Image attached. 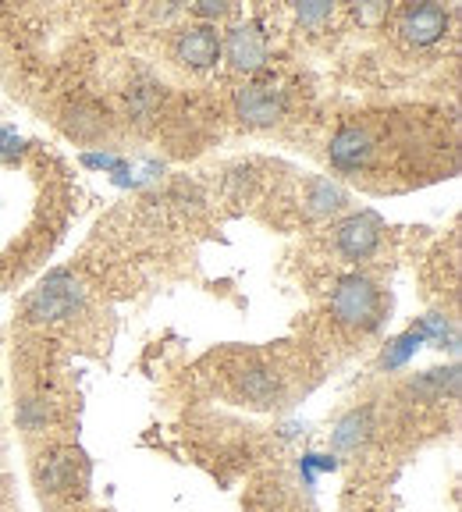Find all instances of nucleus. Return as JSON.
Returning a JSON list of instances; mask_svg holds the SVG:
<instances>
[{
  "label": "nucleus",
  "instance_id": "obj_1",
  "mask_svg": "<svg viewBox=\"0 0 462 512\" xmlns=\"http://www.w3.org/2000/svg\"><path fill=\"white\" fill-rule=\"evenodd\" d=\"M331 313H335L342 328L370 331L384 313L381 288L370 278H363V274H349V278L338 281L335 296H331Z\"/></svg>",
  "mask_w": 462,
  "mask_h": 512
},
{
  "label": "nucleus",
  "instance_id": "obj_2",
  "mask_svg": "<svg viewBox=\"0 0 462 512\" xmlns=\"http://www.w3.org/2000/svg\"><path fill=\"white\" fill-rule=\"evenodd\" d=\"M82 299H86V288H82L68 271H54L29 296V303H25V317L36 320V324H54V320L75 317V310L82 306Z\"/></svg>",
  "mask_w": 462,
  "mask_h": 512
},
{
  "label": "nucleus",
  "instance_id": "obj_3",
  "mask_svg": "<svg viewBox=\"0 0 462 512\" xmlns=\"http://www.w3.org/2000/svg\"><path fill=\"white\" fill-rule=\"evenodd\" d=\"M331 164L338 171H349V175H363V171L374 164V153H377V143H374V128L367 121H345L342 128L335 132L331 139Z\"/></svg>",
  "mask_w": 462,
  "mask_h": 512
},
{
  "label": "nucleus",
  "instance_id": "obj_4",
  "mask_svg": "<svg viewBox=\"0 0 462 512\" xmlns=\"http://www.w3.org/2000/svg\"><path fill=\"white\" fill-rule=\"evenodd\" d=\"M381 221L374 214H352L342 224H335V246L349 260H367L381 246Z\"/></svg>",
  "mask_w": 462,
  "mask_h": 512
},
{
  "label": "nucleus",
  "instance_id": "obj_5",
  "mask_svg": "<svg viewBox=\"0 0 462 512\" xmlns=\"http://www.w3.org/2000/svg\"><path fill=\"white\" fill-rule=\"evenodd\" d=\"M448 29V11L438 4H409L399 15V32L402 40L413 43V47H431L445 36Z\"/></svg>",
  "mask_w": 462,
  "mask_h": 512
},
{
  "label": "nucleus",
  "instance_id": "obj_6",
  "mask_svg": "<svg viewBox=\"0 0 462 512\" xmlns=\"http://www.w3.org/2000/svg\"><path fill=\"white\" fill-rule=\"evenodd\" d=\"M235 111H239V121L249 128H267L281 118L285 111V100H281L278 89L271 86H242L239 96H235Z\"/></svg>",
  "mask_w": 462,
  "mask_h": 512
},
{
  "label": "nucleus",
  "instance_id": "obj_7",
  "mask_svg": "<svg viewBox=\"0 0 462 512\" xmlns=\"http://www.w3.org/2000/svg\"><path fill=\"white\" fill-rule=\"evenodd\" d=\"M221 54V36L214 25H185L175 36V57L189 68H210Z\"/></svg>",
  "mask_w": 462,
  "mask_h": 512
},
{
  "label": "nucleus",
  "instance_id": "obj_8",
  "mask_svg": "<svg viewBox=\"0 0 462 512\" xmlns=\"http://www.w3.org/2000/svg\"><path fill=\"white\" fill-rule=\"evenodd\" d=\"M224 54H228L235 72H260L263 64H267V40H263V32L256 25H239V29L228 32Z\"/></svg>",
  "mask_w": 462,
  "mask_h": 512
},
{
  "label": "nucleus",
  "instance_id": "obj_9",
  "mask_svg": "<svg viewBox=\"0 0 462 512\" xmlns=\"http://www.w3.org/2000/svg\"><path fill=\"white\" fill-rule=\"evenodd\" d=\"M235 388H239V395H246L249 402H256V406H271V402L281 399V377L274 374L271 367L239 370V377H235Z\"/></svg>",
  "mask_w": 462,
  "mask_h": 512
},
{
  "label": "nucleus",
  "instance_id": "obj_10",
  "mask_svg": "<svg viewBox=\"0 0 462 512\" xmlns=\"http://www.w3.org/2000/svg\"><path fill=\"white\" fill-rule=\"evenodd\" d=\"M64 128H68L75 139H82V143L100 139L107 132V111H100V107L89 104V100H79V104H72L68 114H64Z\"/></svg>",
  "mask_w": 462,
  "mask_h": 512
},
{
  "label": "nucleus",
  "instance_id": "obj_11",
  "mask_svg": "<svg viewBox=\"0 0 462 512\" xmlns=\"http://www.w3.org/2000/svg\"><path fill=\"white\" fill-rule=\"evenodd\" d=\"M367 434H370V413L367 409H356V413H349L342 424H338L335 445L345 448V452H352V448H359L363 441H367Z\"/></svg>",
  "mask_w": 462,
  "mask_h": 512
},
{
  "label": "nucleus",
  "instance_id": "obj_12",
  "mask_svg": "<svg viewBox=\"0 0 462 512\" xmlns=\"http://www.w3.org/2000/svg\"><path fill=\"white\" fill-rule=\"evenodd\" d=\"M157 107H160L157 86H132L128 89V111H132V118H150Z\"/></svg>",
  "mask_w": 462,
  "mask_h": 512
},
{
  "label": "nucleus",
  "instance_id": "obj_13",
  "mask_svg": "<svg viewBox=\"0 0 462 512\" xmlns=\"http://www.w3.org/2000/svg\"><path fill=\"white\" fill-rule=\"evenodd\" d=\"M40 477H43V484H47L50 491L68 488V484H72V463H68V459H61V456H50L47 463H43Z\"/></svg>",
  "mask_w": 462,
  "mask_h": 512
},
{
  "label": "nucleus",
  "instance_id": "obj_14",
  "mask_svg": "<svg viewBox=\"0 0 462 512\" xmlns=\"http://www.w3.org/2000/svg\"><path fill=\"white\" fill-rule=\"evenodd\" d=\"M295 15H299V22L303 25H310V29H320L324 22H331L335 8L324 4V0H313V4H295Z\"/></svg>",
  "mask_w": 462,
  "mask_h": 512
},
{
  "label": "nucleus",
  "instance_id": "obj_15",
  "mask_svg": "<svg viewBox=\"0 0 462 512\" xmlns=\"http://www.w3.org/2000/svg\"><path fill=\"white\" fill-rule=\"evenodd\" d=\"M313 210H320V214H327V210H338L342 207V192L335 189L331 182H313Z\"/></svg>",
  "mask_w": 462,
  "mask_h": 512
},
{
  "label": "nucleus",
  "instance_id": "obj_16",
  "mask_svg": "<svg viewBox=\"0 0 462 512\" xmlns=\"http://www.w3.org/2000/svg\"><path fill=\"white\" fill-rule=\"evenodd\" d=\"M196 15H200V18H224V15H228V4H214V0H200V4H196Z\"/></svg>",
  "mask_w": 462,
  "mask_h": 512
}]
</instances>
